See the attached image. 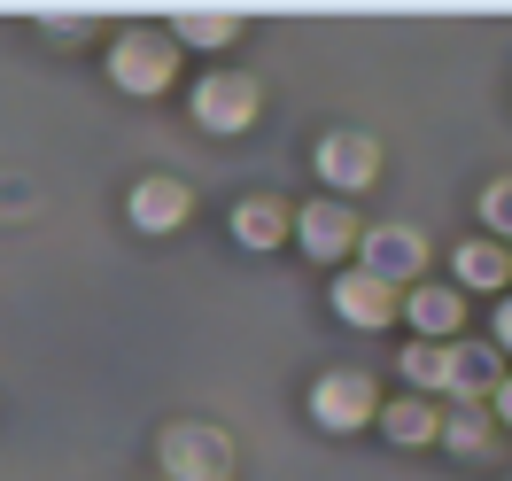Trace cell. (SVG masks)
<instances>
[{
  "label": "cell",
  "instance_id": "6da1fadb",
  "mask_svg": "<svg viewBox=\"0 0 512 481\" xmlns=\"http://www.w3.org/2000/svg\"><path fill=\"white\" fill-rule=\"evenodd\" d=\"M163 481H233V435L210 419H171L156 435Z\"/></svg>",
  "mask_w": 512,
  "mask_h": 481
},
{
  "label": "cell",
  "instance_id": "7a4b0ae2",
  "mask_svg": "<svg viewBox=\"0 0 512 481\" xmlns=\"http://www.w3.org/2000/svg\"><path fill=\"white\" fill-rule=\"evenodd\" d=\"M109 78H117L125 94H140V101L163 94V86L179 78V47H171V32H140V24L117 32V39H109Z\"/></svg>",
  "mask_w": 512,
  "mask_h": 481
},
{
  "label": "cell",
  "instance_id": "3957f363",
  "mask_svg": "<svg viewBox=\"0 0 512 481\" xmlns=\"http://www.w3.org/2000/svg\"><path fill=\"white\" fill-rule=\"evenodd\" d=\"M419 264H427V233L412 225H365L357 233V272H373L381 288H419Z\"/></svg>",
  "mask_w": 512,
  "mask_h": 481
},
{
  "label": "cell",
  "instance_id": "277c9868",
  "mask_svg": "<svg viewBox=\"0 0 512 481\" xmlns=\"http://www.w3.org/2000/svg\"><path fill=\"white\" fill-rule=\"evenodd\" d=\"M256 101H264V94H256L249 70H202V78H194V125L233 140V132L256 125Z\"/></svg>",
  "mask_w": 512,
  "mask_h": 481
},
{
  "label": "cell",
  "instance_id": "5b68a950",
  "mask_svg": "<svg viewBox=\"0 0 512 481\" xmlns=\"http://www.w3.org/2000/svg\"><path fill=\"white\" fill-rule=\"evenodd\" d=\"M311 419H319L326 435H357V427L381 419V396H373L365 373H319L311 381Z\"/></svg>",
  "mask_w": 512,
  "mask_h": 481
},
{
  "label": "cell",
  "instance_id": "8992f818",
  "mask_svg": "<svg viewBox=\"0 0 512 481\" xmlns=\"http://www.w3.org/2000/svg\"><path fill=\"white\" fill-rule=\"evenodd\" d=\"M311 163H319V179L334 187V202H342V194H365L381 179V140H373V132H326Z\"/></svg>",
  "mask_w": 512,
  "mask_h": 481
},
{
  "label": "cell",
  "instance_id": "52a82bcc",
  "mask_svg": "<svg viewBox=\"0 0 512 481\" xmlns=\"http://www.w3.org/2000/svg\"><path fill=\"white\" fill-rule=\"evenodd\" d=\"M288 225H295V241H303V257H319V264H342V257L357 249V233H365V225H357V210H350V202H334V194L303 202Z\"/></svg>",
  "mask_w": 512,
  "mask_h": 481
},
{
  "label": "cell",
  "instance_id": "ba28073f",
  "mask_svg": "<svg viewBox=\"0 0 512 481\" xmlns=\"http://www.w3.org/2000/svg\"><path fill=\"white\" fill-rule=\"evenodd\" d=\"M187 210H194V194H187V179H171V171H148V179L125 194V218L140 225V233H179Z\"/></svg>",
  "mask_w": 512,
  "mask_h": 481
},
{
  "label": "cell",
  "instance_id": "9c48e42d",
  "mask_svg": "<svg viewBox=\"0 0 512 481\" xmlns=\"http://www.w3.org/2000/svg\"><path fill=\"white\" fill-rule=\"evenodd\" d=\"M396 311H404V295L381 288L373 272H342V280H334V319L342 326H365V334H373V326H396Z\"/></svg>",
  "mask_w": 512,
  "mask_h": 481
},
{
  "label": "cell",
  "instance_id": "30bf717a",
  "mask_svg": "<svg viewBox=\"0 0 512 481\" xmlns=\"http://www.w3.org/2000/svg\"><path fill=\"white\" fill-rule=\"evenodd\" d=\"M396 319H412L419 342H450V334L466 326V295H458V288H427V280H419V288L404 295V311H396Z\"/></svg>",
  "mask_w": 512,
  "mask_h": 481
},
{
  "label": "cell",
  "instance_id": "8fae6325",
  "mask_svg": "<svg viewBox=\"0 0 512 481\" xmlns=\"http://www.w3.org/2000/svg\"><path fill=\"white\" fill-rule=\"evenodd\" d=\"M450 272H458V288H481V295H497V288L512 280V249H505V241H489V233H474V241H458Z\"/></svg>",
  "mask_w": 512,
  "mask_h": 481
},
{
  "label": "cell",
  "instance_id": "7c38bea8",
  "mask_svg": "<svg viewBox=\"0 0 512 481\" xmlns=\"http://www.w3.org/2000/svg\"><path fill=\"white\" fill-rule=\"evenodd\" d=\"M233 241L256 249V257H264V249H280V241H288V210H280L272 194H249V202L233 210Z\"/></svg>",
  "mask_w": 512,
  "mask_h": 481
},
{
  "label": "cell",
  "instance_id": "4fadbf2b",
  "mask_svg": "<svg viewBox=\"0 0 512 481\" xmlns=\"http://www.w3.org/2000/svg\"><path fill=\"white\" fill-rule=\"evenodd\" d=\"M373 427H381L388 443H435V427H443V412H435V404H427V396H396V404H381V419H373Z\"/></svg>",
  "mask_w": 512,
  "mask_h": 481
},
{
  "label": "cell",
  "instance_id": "5bb4252c",
  "mask_svg": "<svg viewBox=\"0 0 512 481\" xmlns=\"http://www.w3.org/2000/svg\"><path fill=\"white\" fill-rule=\"evenodd\" d=\"M505 381V373H497V350H466V342H450V396H466V404H481V396H489V388Z\"/></svg>",
  "mask_w": 512,
  "mask_h": 481
},
{
  "label": "cell",
  "instance_id": "9a60e30c",
  "mask_svg": "<svg viewBox=\"0 0 512 481\" xmlns=\"http://www.w3.org/2000/svg\"><path fill=\"white\" fill-rule=\"evenodd\" d=\"M233 32H241L233 8H179L171 16V47H225Z\"/></svg>",
  "mask_w": 512,
  "mask_h": 481
},
{
  "label": "cell",
  "instance_id": "2e32d148",
  "mask_svg": "<svg viewBox=\"0 0 512 481\" xmlns=\"http://www.w3.org/2000/svg\"><path fill=\"white\" fill-rule=\"evenodd\" d=\"M435 443H450L458 458H474V450H489V412H481V404H466V412H443V427H435Z\"/></svg>",
  "mask_w": 512,
  "mask_h": 481
},
{
  "label": "cell",
  "instance_id": "e0dca14e",
  "mask_svg": "<svg viewBox=\"0 0 512 481\" xmlns=\"http://www.w3.org/2000/svg\"><path fill=\"white\" fill-rule=\"evenodd\" d=\"M404 381L412 388H450V342H412V350H404Z\"/></svg>",
  "mask_w": 512,
  "mask_h": 481
},
{
  "label": "cell",
  "instance_id": "ac0fdd59",
  "mask_svg": "<svg viewBox=\"0 0 512 481\" xmlns=\"http://www.w3.org/2000/svg\"><path fill=\"white\" fill-rule=\"evenodd\" d=\"M481 225H489V233H512V179H497V187L481 194Z\"/></svg>",
  "mask_w": 512,
  "mask_h": 481
},
{
  "label": "cell",
  "instance_id": "d6986e66",
  "mask_svg": "<svg viewBox=\"0 0 512 481\" xmlns=\"http://www.w3.org/2000/svg\"><path fill=\"white\" fill-rule=\"evenodd\" d=\"M489 412H497V419H505V427H512V373H505V381H497V388H489Z\"/></svg>",
  "mask_w": 512,
  "mask_h": 481
},
{
  "label": "cell",
  "instance_id": "ffe728a7",
  "mask_svg": "<svg viewBox=\"0 0 512 481\" xmlns=\"http://www.w3.org/2000/svg\"><path fill=\"white\" fill-rule=\"evenodd\" d=\"M497 350L512 357V295H505V303H497Z\"/></svg>",
  "mask_w": 512,
  "mask_h": 481
}]
</instances>
